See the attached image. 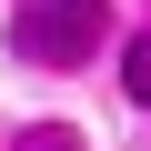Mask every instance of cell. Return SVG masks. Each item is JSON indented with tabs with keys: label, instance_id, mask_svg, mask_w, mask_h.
I'll list each match as a JSON object with an SVG mask.
<instances>
[{
	"label": "cell",
	"instance_id": "1",
	"mask_svg": "<svg viewBox=\"0 0 151 151\" xmlns=\"http://www.w3.org/2000/svg\"><path fill=\"white\" fill-rule=\"evenodd\" d=\"M10 40H20V60H81L101 40V0H40L10 20Z\"/></svg>",
	"mask_w": 151,
	"mask_h": 151
},
{
	"label": "cell",
	"instance_id": "2",
	"mask_svg": "<svg viewBox=\"0 0 151 151\" xmlns=\"http://www.w3.org/2000/svg\"><path fill=\"white\" fill-rule=\"evenodd\" d=\"M121 81H131V101H151V30H141V40L121 50Z\"/></svg>",
	"mask_w": 151,
	"mask_h": 151
},
{
	"label": "cell",
	"instance_id": "3",
	"mask_svg": "<svg viewBox=\"0 0 151 151\" xmlns=\"http://www.w3.org/2000/svg\"><path fill=\"white\" fill-rule=\"evenodd\" d=\"M20 151H81V131H60V121H40V131H20Z\"/></svg>",
	"mask_w": 151,
	"mask_h": 151
}]
</instances>
